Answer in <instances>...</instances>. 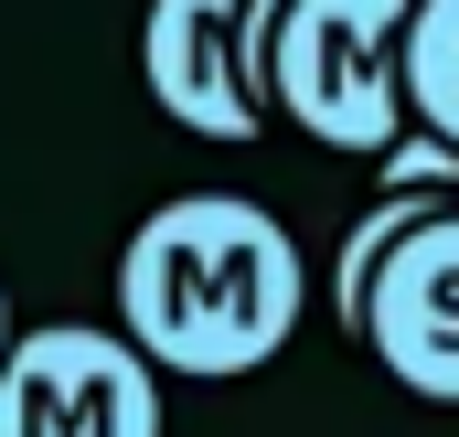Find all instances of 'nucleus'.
Listing matches in <instances>:
<instances>
[{"label": "nucleus", "mask_w": 459, "mask_h": 437, "mask_svg": "<svg viewBox=\"0 0 459 437\" xmlns=\"http://www.w3.org/2000/svg\"><path fill=\"white\" fill-rule=\"evenodd\" d=\"M117 310L150 373H256L289 352L310 310V267L289 224L246 193H182L128 235L117 256Z\"/></svg>", "instance_id": "nucleus-1"}, {"label": "nucleus", "mask_w": 459, "mask_h": 437, "mask_svg": "<svg viewBox=\"0 0 459 437\" xmlns=\"http://www.w3.org/2000/svg\"><path fill=\"white\" fill-rule=\"evenodd\" d=\"M406 21L417 0H289L267 43V97L321 150L385 160L406 139Z\"/></svg>", "instance_id": "nucleus-2"}, {"label": "nucleus", "mask_w": 459, "mask_h": 437, "mask_svg": "<svg viewBox=\"0 0 459 437\" xmlns=\"http://www.w3.org/2000/svg\"><path fill=\"white\" fill-rule=\"evenodd\" d=\"M0 437H160V373L117 330H22L0 363Z\"/></svg>", "instance_id": "nucleus-3"}, {"label": "nucleus", "mask_w": 459, "mask_h": 437, "mask_svg": "<svg viewBox=\"0 0 459 437\" xmlns=\"http://www.w3.org/2000/svg\"><path fill=\"white\" fill-rule=\"evenodd\" d=\"M256 0H150L139 21V75L160 117H182L193 139H256L267 128V54L246 32Z\"/></svg>", "instance_id": "nucleus-4"}, {"label": "nucleus", "mask_w": 459, "mask_h": 437, "mask_svg": "<svg viewBox=\"0 0 459 437\" xmlns=\"http://www.w3.org/2000/svg\"><path fill=\"white\" fill-rule=\"evenodd\" d=\"M363 341L385 352V373L428 406H459V203H428L417 235L374 267Z\"/></svg>", "instance_id": "nucleus-5"}, {"label": "nucleus", "mask_w": 459, "mask_h": 437, "mask_svg": "<svg viewBox=\"0 0 459 437\" xmlns=\"http://www.w3.org/2000/svg\"><path fill=\"white\" fill-rule=\"evenodd\" d=\"M406 117L459 150V0H417L406 21Z\"/></svg>", "instance_id": "nucleus-6"}, {"label": "nucleus", "mask_w": 459, "mask_h": 437, "mask_svg": "<svg viewBox=\"0 0 459 437\" xmlns=\"http://www.w3.org/2000/svg\"><path fill=\"white\" fill-rule=\"evenodd\" d=\"M417 214H428V203H406V193H385V203H374V214L352 224V245H342V267H332V310H342L352 330H363V299H374V267H385V256H395V245H406V235H417Z\"/></svg>", "instance_id": "nucleus-7"}, {"label": "nucleus", "mask_w": 459, "mask_h": 437, "mask_svg": "<svg viewBox=\"0 0 459 437\" xmlns=\"http://www.w3.org/2000/svg\"><path fill=\"white\" fill-rule=\"evenodd\" d=\"M0 363H11V310H0Z\"/></svg>", "instance_id": "nucleus-8"}]
</instances>
